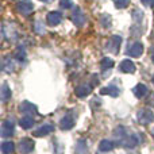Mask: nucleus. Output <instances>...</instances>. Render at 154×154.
Masks as SVG:
<instances>
[{"instance_id":"obj_1","label":"nucleus","mask_w":154,"mask_h":154,"mask_svg":"<svg viewBox=\"0 0 154 154\" xmlns=\"http://www.w3.org/2000/svg\"><path fill=\"white\" fill-rule=\"evenodd\" d=\"M114 137L116 138V143L119 146H123L126 149H134L139 143V139L134 134H127L126 128L123 126H118L114 130Z\"/></svg>"},{"instance_id":"obj_2","label":"nucleus","mask_w":154,"mask_h":154,"mask_svg":"<svg viewBox=\"0 0 154 154\" xmlns=\"http://www.w3.org/2000/svg\"><path fill=\"white\" fill-rule=\"evenodd\" d=\"M2 32H3V37H4L7 41L14 42V41L18 39V31H16L15 26L11 23L4 22V23H3V27H2Z\"/></svg>"},{"instance_id":"obj_3","label":"nucleus","mask_w":154,"mask_h":154,"mask_svg":"<svg viewBox=\"0 0 154 154\" xmlns=\"http://www.w3.org/2000/svg\"><path fill=\"white\" fill-rule=\"evenodd\" d=\"M137 118H138V122L141 123V125L147 126V125H150V123L154 120V114L150 111V109L142 108V109H139V111H138Z\"/></svg>"},{"instance_id":"obj_4","label":"nucleus","mask_w":154,"mask_h":154,"mask_svg":"<svg viewBox=\"0 0 154 154\" xmlns=\"http://www.w3.org/2000/svg\"><path fill=\"white\" fill-rule=\"evenodd\" d=\"M126 53H127V56L137 58V57L142 56V53H143V45L141 42H138V41H134V42L128 43Z\"/></svg>"},{"instance_id":"obj_5","label":"nucleus","mask_w":154,"mask_h":154,"mask_svg":"<svg viewBox=\"0 0 154 154\" xmlns=\"http://www.w3.org/2000/svg\"><path fill=\"white\" fill-rule=\"evenodd\" d=\"M120 43H122V37H119V35H112L108 39V42H107L106 49L108 51H111V53L116 54L120 48Z\"/></svg>"},{"instance_id":"obj_6","label":"nucleus","mask_w":154,"mask_h":154,"mask_svg":"<svg viewBox=\"0 0 154 154\" xmlns=\"http://www.w3.org/2000/svg\"><path fill=\"white\" fill-rule=\"evenodd\" d=\"M16 10H18L19 14L27 16L34 11V4H32L30 0H22V2H19L18 4H16Z\"/></svg>"},{"instance_id":"obj_7","label":"nucleus","mask_w":154,"mask_h":154,"mask_svg":"<svg viewBox=\"0 0 154 154\" xmlns=\"http://www.w3.org/2000/svg\"><path fill=\"white\" fill-rule=\"evenodd\" d=\"M14 131H15V126H14V122L11 119H7L2 123V137L3 138H8V137L14 135Z\"/></svg>"},{"instance_id":"obj_8","label":"nucleus","mask_w":154,"mask_h":154,"mask_svg":"<svg viewBox=\"0 0 154 154\" xmlns=\"http://www.w3.org/2000/svg\"><path fill=\"white\" fill-rule=\"evenodd\" d=\"M19 111L24 115H30V116H34L38 114V108L35 104L29 103V101H23V103L19 106Z\"/></svg>"},{"instance_id":"obj_9","label":"nucleus","mask_w":154,"mask_h":154,"mask_svg":"<svg viewBox=\"0 0 154 154\" xmlns=\"http://www.w3.org/2000/svg\"><path fill=\"white\" fill-rule=\"evenodd\" d=\"M34 141L30 138H23L20 142H19V152L20 154H29L32 152V149H34Z\"/></svg>"},{"instance_id":"obj_10","label":"nucleus","mask_w":154,"mask_h":154,"mask_svg":"<svg viewBox=\"0 0 154 154\" xmlns=\"http://www.w3.org/2000/svg\"><path fill=\"white\" fill-rule=\"evenodd\" d=\"M75 120H76L75 115H73L72 112H68L61 119V122H60V127H61L62 130H70V128L75 126Z\"/></svg>"},{"instance_id":"obj_11","label":"nucleus","mask_w":154,"mask_h":154,"mask_svg":"<svg viewBox=\"0 0 154 154\" xmlns=\"http://www.w3.org/2000/svg\"><path fill=\"white\" fill-rule=\"evenodd\" d=\"M72 20H73V23H75L77 27H82L85 24V20H87V18H85L84 12H82V11L80 10L79 7H76V10L73 11Z\"/></svg>"},{"instance_id":"obj_12","label":"nucleus","mask_w":154,"mask_h":154,"mask_svg":"<svg viewBox=\"0 0 154 154\" xmlns=\"http://www.w3.org/2000/svg\"><path fill=\"white\" fill-rule=\"evenodd\" d=\"M92 88H93V85L92 84H80V85H77L76 87V89H75V92H76V95L79 96V97H85V96H88L91 92H92Z\"/></svg>"},{"instance_id":"obj_13","label":"nucleus","mask_w":154,"mask_h":154,"mask_svg":"<svg viewBox=\"0 0 154 154\" xmlns=\"http://www.w3.org/2000/svg\"><path fill=\"white\" fill-rule=\"evenodd\" d=\"M46 19H48L49 26H58L62 22V15L58 11H51V12L48 14V18Z\"/></svg>"},{"instance_id":"obj_14","label":"nucleus","mask_w":154,"mask_h":154,"mask_svg":"<svg viewBox=\"0 0 154 154\" xmlns=\"http://www.w3.org/2000/svg\"><path fill=\"white\" fill-rule=\"evenodd\" d=\"M53 131H54V126H51V125H42V126H39V127L34 131V133H32V135H34V137H45V135H48V134L53 133Z\"/></svg>"},{"instance_id":"obj_15","label":"nucleus","mask_w":154,"mask_h":154,"mask_svg":"<svg viewBox=\"0 0 154 154\" xmlns=\"http://www.w3.org/2000/svg\"><path fill=\"white\" fill-rule=\"evenodd\" d=\"M119 69H120V72H123V73H134L135 72V65H134V62L130 61V60H123L119 65Z\"/></svg>"},{"instance_id":"obj_16","label":"nucleus","mask_w":154,"mask_h":154,"mask_svg":"<svg viewBox=\"0 0 154 154\" xmlns=\"http://www.w3.org/2000/svg\"><path fill=\"white\" fill-rule=\"evenodd\" d=\"M100 93L101 95H109V96H112V97H116V96H119L120 89L118 87H115V85H108V87L101 88Z\"/></svg>"},{"instance_id":"obj_17","label":"nucleus","mask_w":154,"mask_h":154,"mask_svg":"<svg viewBox=\"0 0 154 154\" xmlns=\"http://www.w3.org/2000/svg\"><path fill=\"white\" fill-rule=\"evenodd\" d=\"M2 68L4 72L7 73H12L15 70V65H14V61L11 60V57H4L2 62Z\"/></svg>"},{"instance_id":"obj_18","label":"nucleus","mask_w":154,"mask_h":154,"mask_svg":"<svg viewBox=\"0 0 154 154\" xmlns=\"http://www.w3.org/2000/svg\"><path fill=\"white\" fill-rule=\"evenodd\" d=\"M75 153L76 154H88V143L85 139H80L77 141L76 143V147H75Z\"/></svg>"},{"instance_id":"obj_19","label":"nucleus","mask_w":154,"mask_h":154,"mask_svg":"<svg viewBox=\"0 0 154 154\" xmlns=\"http://www.w3.org/2000/svg\"><path fill=\"white\" fill-rule=\"evenodd\" d=\"M19 123H20L22 128H24V130H29V128H31L32 126H34V118L30 116V115H24V116L20 120H19Z\"/></svg>"},{"instance_id":"obj_20","label":"nucleus","mask_w":154,"mask_h":154,"mask_svg":"<svg viewBox=\"0 0 154 154\" xmlns=\"http://www.w3.org/2000/svg\"><path fill=\"white\" fill-rule=\"evenodd\" d=\"M11 97V89L8 87L7 82H3L2 89H0V99L2 101H8V99Z\"/></svg>"},{"instance_id":"obj_21","label":"nucleus","mask_w":154,"mask_h":154,"mask_svg":"<svg viewBox=\"0 0 154 154\" xmlns=\"http://www.w3.org/2000/svg\"><path fill=\"white\" fill-rule=\"evenodd\" d=\"M99 149H100V152H109V150L114 149V142L109 141V139H103L99 145Z\"/></svg>"},{"instance_id":"obj_22","label":"nucleus","mask_w":154,"mask_h":154,"mask_svg":"<svg viewBox=\"0 0 154 154\" xmlns=\"http://www.w3.org/2000/svg\"><path fill=\"white\" fill-rule=\"evenodd\" d=\"M134 93H135L137 97H143L147 93V87L145 84H138L135 88H134Z\"/></svg>"},{"instance_id":"obj_23","label":"nucleus","mask_w":154,"mask_h":154,"mask_svg":"<svg viewBox=\"0 0 154 154\" xmlns=\"http://www.w3.org/2000/svg\"><path fill=\"white\" fill-rule=\"evenodd\" d=\"M14 58L16 60V61H24L26 60V50H24L23 46H19L18 49H16L15 54H14Z\"/></svg>"},{"instance_id":"obj_24","label":"nucleus","mask_w":154,"mask_h":154,"mask_svg":"<svg viewBox=\"0 0 154 154\" xmlns=\"http://www.w3.org/2000/svg\"><path fill=\"white\" fill-rule=\"evenodd\" d=\"M114 66V61H112L111 58H108V57H106V58H103L100 61V68H101V70H108V69H111V68Z\"/></svg>"},{"instance_id":"obj_25","label":"nucleus","mask_w":154,"mask_h":154,"mask_svg":"<svg viewBox=\"0 0 154 154\" xmlns=\"http://www.w3.org/2000/svg\"><path fill=\"white\" fill-rule=\"evenodd\" d=\"M15 149V145L12 142H3L2 143V152L3 154H11Z\"/></svg>"},{"instance_id":"obj_26","label":"nucleus","mask_w":154,"mask_h":154,"mask_svg":"<svg viewBox=\"0 0 154 154\" xmlns=\"http://www.w3.org/2000/svg\"><path fill=\"white\" fill-rule=\"evenodd\" d=\"M34 31L37 32V34H39V35H42V34H45V26H43V23L41 20H37L34 23Z\"/></svg>"},{"instance_id":"obj_27","label":"nucleus","mask_w":154,"mask_h":154,"mask_svg":"<svg viewBox=\"0 0 154 154\" xmlns=\"http://www.w3.org/2000/svg\"><path fill=\"white\" fill-rule=\"evenodd\" d=\"M100 23L103 24V27H109L111 26V16L109 15H101V18H100Z\"/></svg>"},{"instance_id":"obj_28","label":"nucleus","mask_w":154,"mask_h":154,"mask_svg":"<svg viewBox=\"0 0 154 154\" xmlns=\"http://www.w3.org/2000/svg\"><path fill=\"white\" fill-rule=\"evenodd\" d=\"M133 18H134V22L139 23V22L142 20V18H143V12H142L141 10H134L133 11Z\"/></svg>"},{"instance_id":"obj_29","label":"nucleus","mask_w":154,"mask_h":154,"mask_svg":"<svg viewBox=\"0 0 154 154\" xmlns=\"http://www.w3.org/2000/svg\"><path fill=\"white\" fill-rule=\"evenodd\" d=\"M114 3L118 8H126L130 4V0H114Z\"/></svg>"},{"instance_id":"obj_30","label":"nucleus","mask_w":154,"mask_h":154,"mask_svg":"<svg viewBox=\"0 0 154 154\" xmlns=\"http://www.w3.org/2000/svg\"><path fill=\"white\" fill-rule=\"evenodd\" d=\"M60 5H61L62 8H72L73 3H72V0H61V2H60Z\"/></svg>"},{"instance_id":"obj_31","label":"nucleus","mask_w":154,"mask_h":154,"mask_svg":"<svg viewBox=\"0 0 154 154\" xmlns=\"http://www.w3.org/2000/svg\"><path fill=\"white\" fill-rule=\"evenodd\" d=\"M147 104H149V106H154V93H152V95L147 97Z\"/></svg>"},{"instance_id":"obj_32","label":"nucleus","mask_w":154,"mask_h":154,"mask_svg":"<svg viewBox=\"0 0 154 154\" xmlns=\"http://www.w3.org/2000/svg\"><path fill=\"white\" fill-rule=\"evenodd\" d=\"M41 2H43V3H50V2H53V0H41Z\"/></svg>"},{"instance_id":"obj_33","label":"nucleus","mask_w":154,"mask_h":154,"mask_svg":"<svg viewBox=\"0 0 154 154\" xmlns=\"http://www.w3.org/2000/svg\"><path fill=\"white\" fill-rule=\"evenodd\" d=\"M152 82H153V84H154V76L152 77Z\"/></svg>"},{"instance_id":"obj_34","label":"nucleus","mask_w":154,"mask_h":154,"mask_svg":"<svg viewBox=\"0 0 154 154\" xmlns=\"http://www.w3.org/2000/svg\"><path fill=\"white\" fill-rule=\"evenodd\" d=\"M152 134H153V137H154V127H153V130H152Z\"/></svg>"},{"instance_id":"obj_35","label":"nucleus","mask_w":154,"mask_h":154,"mask_svg":"<svg viewBox=\"0 0 154 154\" xmlns=\"http://www.w3.org/2000/svg\"><path fill=\"white\" fill-rule=\"evenodd\" d=\"M152 37H153V39H154V32H153V34H152Z\"/></svg>"},{"instance_id":"obj_36","label":"nucleus","mask_w":154,"mask_h":154,"mask_svg":"<svg viewBox=\"0 0 154 154\" xmlns=\"http://www.w3.org/2000/svg\"><path fill=\"white\" fill-rule=\"evenodd\" d=\"M153 61H154V54H153Z\"/></svg>"}]
</instances>
